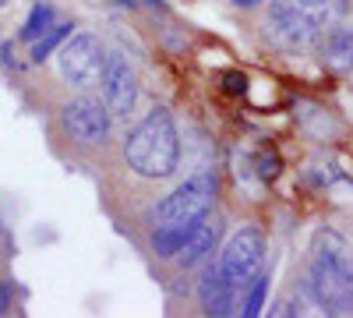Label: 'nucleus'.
<instances>
[{
    "label": "nucleus",
    "mask_w": 353,
    "mask_h": 318,
    "mask_svg": "<svg viewBox=\"0 0 353 318\" xmlns=\"http://www.w3.org/2000/svg\"><path fill=\"white\" fill-rule=\"evenodd\" d=\"M346 14V0H272L265 28L269 39L286 50H304L325 39Z\"/></svg>",
    "instance_id": "obj_1"
},
{
    "label": "nucleus",
    "mask_w": 353,
    "mask_h": 318,
    "mask_svg": "<svg viewBox=\"0 0 353 318\" xmlns=\"http://www.w3.org/2000/svg\"><path fill=\"white\" fill-rule=\"evenodd\" d=\"M124 156L131 163V170H138L141 177H170L181 159V141H176V128L170 110L156 106L145 113V121L128 135L124 141Z\"/></svg>",
    "instance_id": "obj_2"
},
{
    "label": "nucleus",
    "mask_w": 353,
    "mask_h": 318,
    "mask_svg": "<svg viewBox=\"0 0 353 318\" xmlns=\"http://www.w3.org/2000/svg\"><path fill=\"white\" fill-rule=\"evenodd\" d=\"M346 255L350 251L336 234H321L307 269L311 294L329 315H353V266Z\"/></svg>",
    "instance_id": "obj_3"
},
{
    "label": "nucleus",
    "mask_w": 353,
    "mask_h": 318,
    "mask_svg": "<svg viewBox=\"0 0 353 318\" xmlns=\"http://www.w3.org/2000/svg\"><path fill=\"white\" fill-rule=\"evenodd\" d=\"M216 201V177L212 173H194L170 198H163V206L156 209L159 226L166 223H198Z\"/></svg>",
    "instance_id": "obj_4"
},
{
    "label": "nucleus",
    "mask_w": 353,
    "mask_h": 318,
    "mask_svg": "<svg viewBox=\"0 0 353 318\" xmlns=\"http://www.w3.org/2000/svg\"><path fill=\"white\" fill-rule=\"evenodd\" d=\"M261 262H265V241L258 230H241L237 237H233L219 258V269L230 283L233 294H241L244 286H251L261 272Z\"/></svg>",
    "instance_id": "obj_5"
},
{
    "label": "nucleus",
    "mask_w": 353,
    "mask_h": 318,
    "mask_svg": "<svg viewBox=\"0 0 353 318\" xmlns=\"http://www.w3.org/2000/svg\"><path fill=\"white\" fill-rule=\"evenodd\" d=\"M103 68H106V53L99 46L96 36H74L64 50H61V74L78 85V89H92L103 81Z\"/></svg>",
    "instance_id": "obj_6"
},
{
    "label": "nucleus",
    "mask_w": 353,
    "mask_h": 318,
    "mask_svg": "<svg viewBox=\"0 0 353 318\" xmlns=\"http://www.w3.org/2000/svg\"><path fill=\"white\" fill-rule=\"evenodd\" d=\"M64 128L78 146H103L110 138V110L92 96H78L64 106Z\"/></svg>",
    "instance_id": "obj_7"
},
{
    "label": "nucleus",
    "mask_w": 353,
    "mask_h": 318,
    "mask_svg": "<svg viewBox=\"0 0 353 318\" xmlns=\"http://www.w3.org/2000/svg\"><path fill=\"white\" fill-rule=\"evenodd\" d=\"M103 96H106L110 117L128 121L131 113H134V103H138V78H134L131 64L124 61L121 53H110V57H106V68H103Z\"/></svg>",
    "instance_id": "obj_8"
},
{
    "label": "nucleus",
    "mask_w": 353,
    "mask_h": 318,
    "mask_svg": "<svg viewBox=\"0 0 353 318\" xmlns=\"http://www.w3.org/2000/svg\"><path fill=\"white\" fill-rule=\"evenodd\" d=\"M198 301H201L205 315H216V318L233 311V290H230V283H226L219 266H205L201 283H198Z\"/></svg>",
    "instance_id": "obj_9"
},
{
    "label": "nucleus",
    "mask_w": 353,
    "mask_h": 318,
    "mask_svg": "<svg viewBox=\"0 0 353 318\" xmlns=\"http://www.w3.org/2000/svg\"><path fill=\"white\" fill-rule=\"evenodd\" d=\"M321 64L329 71H353V28H332V32L321 39Z\"/></svg>",
    "instance_id": "obj_10"
},
{
    "label": "nucleus",
    "mask_w": 353,
    "mask_h": 318,
    "mask_svg": "<svg viewBox=\"0 0 353 318\" xmlns=\"http://www.w3.org/2000/svg\"><path fill=\"white\" fill-rule=\"evenodd\" d=\"M216 241H219V226L216 223H205V216L191 226V237L184 241V248H181V262L184 266H194V262H201V258H209L212 251H216Z\"/></svg>",
    "instance_id": "obj_11"
},
{
    "label": "nucleus",
    "mask_w": 353,
    "mask_h": 318,
    "mask_svg": "<svg viewBox=\"0 0 353 318\" xmlns=\"http://www.w3.org/2000/svg\"><path fill=\"white\" fill-rule=\"evenodd\" d=\"M191 226L194 223H166L156 230V255L159 258H176L184 248V241L191 237Z\"/></svg>",
    "instance_id": "obj_12"
},
{
    "label": "nucleus",
    "mask_w": 353,
    "mask_h": 318,
    "mask_svg": "<svg viewBox=\"0 0 353 318\" xmlns=\"http://www.w3.org/2000/svg\"><path fill=\"white\" fill-rule=\"evenodd\" d=\"M53 28V8L50 4H36L32 14H28V21L21 25V39L25 43H36L43 32H50Z\"/></svg>",
    "instance_id": "obj_13"
},
{
    "label": "nucleus",
    "mask_w": 353,
    "mask_h": 318,
    "mask_svg": "<svg viewBox=\"0 0 353 318\" xmlns=\"http://www.w3.org/2000/svg\"><path fill=\"white\" fill-rule=\"evenodd\" d=\"M68 36H71V25H53L50 32H43V36L36 39V46H32V61H36V64H43L46 57H50L57 46H61Z\"/></svg>",
    "instance_id": "obj_14"
},
{
    "label": "nucleus",
    "mask_w": 353,
    "mask_h": 318,
    "mask_svg": "<svg viewBox=\"0 0 353 318\" xmlns=\"http://www.w3.org/2000/svg\"><path fill=\"white\" fill-rule=\"evenodd\" d=\"M265 294H269V276H258L251 283V294H248V304H244V315H261V304H265Z\"/></svg>",
    "instance_id": "obj_15"
},
{
    "label": "nucleus",
    "mask_w": 353,
    "mask_h": 318,
    "mask_svg": "<svg viewBox=\"0 0 353 318\" xmlns=\"http://www.w3.org/2000/svg\"><path fill=\"white\" fill-rule=\"evenodd\" d=\"M258 173L265 181H272L276 173H279V156L276 152H258Z\"/></svg>",
    "instance_id": "obj_16"
},
{
    "label": "nucleus",
    "mask_w": 353,
    "mask_h": 318,
    "mask_svg": "<svg viewBox=\"0 0 353 318\" xmlns=\"http://www.w3.org/2000/svg\"><path fill=\"white\" fill-rule=\"evenodd\" d=\"M244 89V78L241 74H226V92H241Z\"/></svg>",
    "instance_id": "obj_17"
},
{
    "label": "nucleus",
    "mask_w": 353,
    "mask_h": 318,
    "mask_svg": "<svg viewBox=\"0 0 353 318\" xmlns=\"http://www.w3.org/2000/svg\"><path fill=\"white\" fill-rule=\"evenodd\" d=\"M233 4H254V0H233Z\"/></svg>",
    "instance_id": "obj_18"
},
{
    "label": "nucleus",
    "mask_w": 353,
    "mask_h": 318,
    "mask_svg": "<svg viewBox=\"0 0 353 318\" xmlns=\"http://www.w3.org/2000/svg\"><path fill=\"white\" fill-rule=\"evenodd\" d=\"M4 4H8V0H0V8H4Z\"/></svg>",
    "instance_id": "obj_19"
},
{
    "label": "nucleus",
    "mask_w": 353,
    "mask_h": 318,
    "mask_svg": "<svg viewBox=\"0 0 353 318\" xmlns=\"http://www.w3.org/2000/svg\"><path fill=\"white\" fill-rule=\"evenodd\" d=\"M0 304H4V297H0Z\"/></svg>",
    "instance_id": "obj_20"
}]
</instances>
